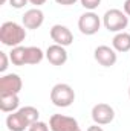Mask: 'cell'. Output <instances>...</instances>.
<instances>
[{
	"label": "cell",
	"instance_id": "9",
	"mask_svg": "<svg viewBox=\"0 0 130 131\" xmlns=\"http://www.w3.org/2000/svg\"><path fill=\"white\" fill-rule=\"evenodd\" d=\"M94 57L98 64H101L103 67H112V66H115L116 60H118L116 50L109 46H98L94 52Z\"/></svg>",
	"mask_w": 130,
	"mask_h": 131
},
{
	"label": "cell",
	"instance_id": "12",
	"mask_svg": "<svg viewBox=\"0 0 130 131\" xmlns=\"http://www.w3.org/2000/svg\"><path fill=\"white\" fill-rule=\"evenodd\" d=\"M6 127H8L9 131H25L26 128H29V125L25 122V119L18 113V110L14 111V113H11V114H8V117H6Z\"/></svg>",
	"mask_w": 130,
	"mask_h": 131
},
{
	"label": "cell",
	"instance_id": "18",
	"mask_svg": "<svg viewBox=\"0 0 130 131\" xmlns=\"http://www.w3.org/2000/svg\"><path fill=\"white\" fill-rule=\"evenodd\" d=\"M80 2H81V6L86 8L87 11H95L101 3V0H80Z\"/></svg>",
	"mask_w": 130,
	"mask_h": 131
},
{
	"label": "cell",
	"instance_id": "22",
	"mask_svg": "<svg viewBox=\"0 0 130 131\" xmlns=\"http://www.w3.org/2000/svg\"><path fill=\"white\" fill-rule=\"evenodd\" d=\"M58 5H63V6H70V5H75L78 0H55Z\"/></svg>",
	"mask_w": 130,
	"mask_h": 131
},
{
	"label": "cell",
	"instance_id": "23",
	"mask_svg": "<svg viewBox=\"0 0 130 131\" xmlns=\"http://www.w3.org/2000/svg\"><path fill=\"white\" fill-rule=\"evenodd\" d=\"M123 9H124L126 15H127V17H130V0H126V2H124V6H123Z\"/></svg>",
	"mask_w": 130,
	"mask_h": 131
},
{
	"label": "cell",
	"instance_id": "27",
	"mask_svg": "<svg viewBox=\"0 0 130 131\" xmlns=\"http://www.w3.org/2000/svg\"><path fill=\"white\" fill-rule=\"evenodd\" d=\"M77 131H81V130H77Z\"/></svg>",
	"mask_w": 130,
	"mask_h": 131
},
{
	"label": "cell",
	"instance_id": "19",
	"mask_svg": "<svg viewBox=\"0 0 130 131\" xmlns=\"http://www.w3.org/2000/svg\"><path fill=\"white\" fill-rule=\"evenodd\" d=\"M51 128H49V125L46 124V122H41V121H37L35 124H32L29 128H28V131H49Z\"/></svg>",
	"mask_w": 130,
	"mask_h": 131
},
{
	"label": "cell",
	"instance_id": "7",
	"mask_svg": "<svg viewBox=\"0 0 130 131\" xmlns=\"http://www.w3.org/2000/svg\"><path fill=\"white\" fill-rule=\"evenodd\" d=\"M92 119L98 125H109L115 119V110L104 102H99L92 108Z\"/></svg>",
	"mask_w": 130,
	"mask_h": 131
},
{
	"label": "cell",
	"instance_id": "26",
	"mask_svg": "<svg viewBox=\"0 0 130 131\" xmlns=\"http://www.w3.org/2000/svg\"><path fill=\"white\" fill-rule=\"evenodd\" d=\"M129 98H130V87H129Z\"/></svg>",
	"mask_w": 130,
	"mask_h": 131
},
{
	"label": "cell",
	"instance_id": "21",
	"mask_svg": "<svg viewBox=\"0 0 130 131\" xmlns=\"http://www.w3.org/2000/svg\"><path fill=\"white\" fill-rule=\"evenodd\" d=\"M28 2H29V0H9V5H11L12 8H15V9H22Z\"/></svg>",
	"mask_w": 130,
	"mask_h": 131
},
{
	"label": "cell",
	"instance_id": "1",
	"mask_svg": "<svg viewBox=\"0 0 130 131\" xmlns=\"http://www.w3.org/2000/svg\"><path fill=\"white\" fill-rule=\"evenodd\" d=\"M26 38L25 26L15 23V21H5L0 26V43L8 47H17L20 46Z\"/></svg>",
	"mask_w": 130,
	"mask_h": 131
},
{
	"label": "cell",
	"instance_id": "6",
	"mask_svg": "<svg viewBox=\"0 0 130 131\" xmlns=\"http://www.w3.org/2000/svg\"><path fill=\"white\" fill-rule=\"evenodd\" d=\"M51 131H77L80 130L77 119L64 114H52L49 119Z\"/></svg>",
	"mask_w": 130,
	"mask_h": 131
},
{
	"label": "cell",
	"instance_id": "2",
	"mask_svg": "<svg viewBox=\"0 0 130 131\" xmlns=\"http://www.w3.org/2000/svg\"><path fill=\"white\" fill-rule=\"evenodd\" d=\"M75 101V92L73 89L64 84V82H58L52 87L51 90V102L55 105V107H60V108H66V107H70Z\"/></svg>",
	"mask_w": 130,
	"mask_h": 131
},
{
	"label": "cell",
	"instance_id": "3",
	"mask_svg": "<svg viewBox=\"0 0 130 131\" xmlns=\"http://www.w3.org/2000/svg\"><path fill=\"white\" fill-rule=\"evenodd\" d=\"M103 25L109 32H123L129 25V17L119 9H109L103 17Z\"/></svg>",
	"mask_w": 130,
	"mask_h": 131
},
{
	"label": "cell",
	"instance_id": "5",
	"mask_svg": "<svg viewBox=\"0 0 130 131\" xmlns=\"http://www.w3.org/2000/svg\"><path fill=\"white\" fill-rule=\"evenodd\" d=\"M22 87L23 81L17 73H8L0 78V95H18Z\"/></svg>",
	"mask_w": 130,
	"mask_h": 131
},
{
	"label": "cell",
	"instance_id": "24",
	"mask_svg": "<svg viewBox=\"0 0 130 131\" xmlns=\"http://www.w3.org/2000/svg\"><path fill=\"white\" fill-rule=\"evenodd\" d=\"M29 3H31V5H34V6H37V8H38V6H41V5H44V3H46V0H29Z\"/></svg>",
	"mask_w": 130,
	"mask_h": 131
},
{
	"label": "cell",
	"instance_id": "11",
	"mask_svg": "<svg viewBox=\"0 0 130 131\" xmlns=\"http://www.w3.org/2000/svg\"><path fill=\"white\" fill-rule=\"evenodd\" d=\"M44 53H46V60L52 66H63L67 61V50L60 44H51Z\"/></svg>",
	"mask_w": 130,
	"mask_h": 131
},
{
	"label": "cell",
	"instance_id": "8",
	"mask_svg": "<svg viewBox=\"0 0 130 131\" xmlns=\"http://www.w3.org/2000/svg\"><path fill=\"white\" fill-rule=\"evenodd\" d=\"M51 38L54 41V44H60V46H70L73 43V34L70 32L69 28H66L63 25H54L51 28Z\"/></svg>",
	"mask_w": 130,
	"mask_h": 131
},
{
	"label": "cell",
	"instance_id": "10",
	"mask_svg": "<svg viewBox=\"0 0 130 131\" xmlns=\"http://www.w3.org/2000/svg\"><path fill=\"white\" fill-rule=\"evenodd\" d=\"M22 21H23V26L26 29H38L43 21H44V14L41 9L38 8H32V9H28L23 17H22Z\"/></svg>",
	"mask_w": 130,
	"mask_h": 131
},
{
	"label": "cell",
	"instance_id": "13",
	"mask_svg": "<svg viewBox=\"0 0 130 131\" xmlns=\"http://www.w3.org/2000/svg\"><path fill=\"white\" fill-rule=\"evenodd\" d=\"M20 99L18 95H0V110L3 113H14L18 110Z\"/></svg>",
	"mask_w": 130,
	"mask_h": 131
},
{
	"label": "cell",
	"instance_id": "17",
	"mask_svg": "<svg viewBox=\"0 0 130 131\" xmlns=\"http://www.w3.org/2000/svg\"><path fill=\"white\" fill-rule=\"evenodd\" d=\"M18 113L23 116V119H25V122L31 127L32 124H35L37 121H38V117H40V113H38V110L32 107V105H26V107H23V108H18Z\"/></svg>",
	"mask_w": 130,
	"mask_h": 131
},
{
	"label": "cell",
	"instance_id": "14",
	"mask_svg": "<svg viewBox=\"0 0 130 131\" xmlns=\"http://www.w3.org/2000/svg\"><path fill=\"white\" fill-rule=\"evenodd\" d=\"M112 46L116 52H129L130 50V34L129 32H118L113 40H112Z\"/></svg>",
	"mask_w": 130,
	"mask_h": 131
},
{
	"label": "cell",
	"instance_id": "4",
	"mask_svg": "<svg viewBox=\"0 0 130 131\" xmlns=\"http://www.w3.org/2000/svg\"><path fill=\"white\" fill-rule=\"evenodd\" d=\"M101 28V18L94 11L84 12L78 18V29L84 35H95Z\"/></svg>",
	"mask_w": 130,
	"mask_h": 131
},
{
	"label": "cell",
	"instance_id": "15",
	"mask_svg": "<svg viewBox=\"0 0 130 131\" xmlns=\"http://www.w3.org/2000/svg\"><path fill=\"white\" fill-rule=\"evenodd\" d=\"M44 57H46V53L40 47H35V46H28L26 47V64L29 66L40 64Z\"/></svg>",
	"mask_w": 130,
	"mask_h": 131
},
{
	"label": "cell",
	"instance_id": "20",
	"mask_svg": "<svg viewBox=\"0 0 130 131\" xmlns=\"http://www.w3.org/2000/svg\"><path fill=\"white\" fill-rule=\"evenodd\" d=\"M9 55H6V52H0V72H6V69L9 67Z\"/></svg>",
	"mask_w": 130,
	"mask_h": 131
},
{
	"label": "cell",
	"instance_id": "16",
	"mask_svg": "<svg viewBox=\"0 0 130 131\" xmlns=\"http://www.w3.org/2000/svg\"><path fill=\"white\" fill-rule=\"evenodd\" d=\"M9 60L14 66H25L26 64V47L25 46H17L12 47L11 53H9Z\"/></svg>",
	"mask_w": 130,
	"mask_h": 131
},
{
	"label": "cell",
	"instance_id": "25",
	"mask_svg": "<svg viewBox=\"0 0 130 131\" xmlns=\"http://www.w3.org/2000/svg\"><path fill=\"white\" fill-rule=\"evenodd\" d=\"M87 131H104V130L101 128V125H98V124H94V125H90V127L87 128Z\"/></svg>",
	"mask_w": 130,
	"mask_h": 131
}]
</instances>
